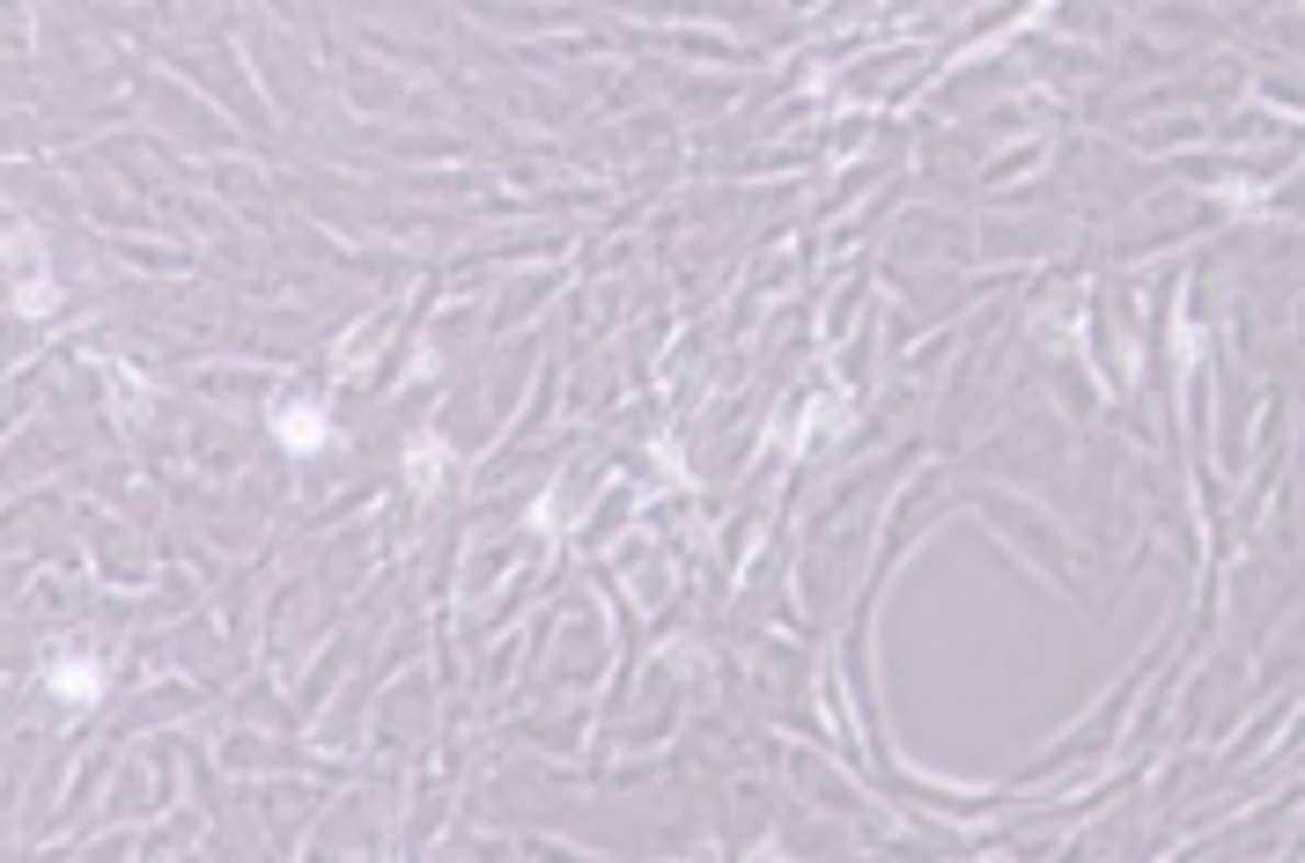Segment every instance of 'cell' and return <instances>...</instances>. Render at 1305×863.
<instances>
[{
  "mask_svg": "<svg viewBox=\"0 0 1305 863\" xmlns=\"http://www.w3.org/2000/svg\"><path fill=\"white\" fill-rule=\"evenodd\" d=\"M273 428H281L288 450H317L325 436H333V428H325V414H317V406H303V399H295V406H281V421H273Z\"/></svg>",
  "mask_w": 1305,
  "mask_h": 863,
  "instance_id": "6da1fadb",
  "label": "cell"
},
{
  "mask_svg": "<svg viewBox=\"0 0 1305 863\" xmlns=\"http://www.w3.org/2000/svg\"><path fill=\"white\" fill-rule=\"evenodd\" d=\"M53 686H59V694H75V702H89V694H97V664H59Z\"/></svg>",
  "mask_w": 1305,
  "mask_h": 863,
  "instance_id": "7a4b0ae2",
  "label": "cell"
}]
</instances>
